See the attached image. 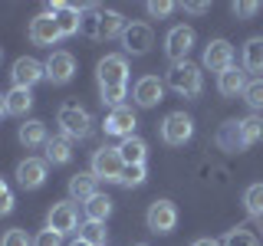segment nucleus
Returning <instances> with one entry per match:
<instances>
[{"label": "nucleus", "mask_w": 263, "mask_h": 246, "mask_svg": "<svg viewBox=\"0 0 263 246\" xmlns=\"http://www.w3.org/2000/svg\"><path fill=\"white\" fill-rule=\"evenodd\" d=\"M128 27V20L115 10H102V7H82V20H79V33L86 39H112L122 36Z\"/></svg>", "instance_id": "nucleus-1"}, {"label": "nucleus", "mask_w": 263, "mask_h": 246, "mask_svg": "<svg viewBox=\"0 0 263 246\" xmlns=\"http://www.w3.org/2000/svg\"><path fill=\"white\" fill-rule=\"evenodd\" d=\"M168 86L175 89L178 95H184V98H197L201 95V89H204V76H201V66H194V63H175L168 69Z\"/></svg>", "instance_id": "nucleus-2"}, {"label": "nucleus", "mask_w": 263, "mask_h": 246, "mask_svg": "<svg viewBox=\"0 0 263 246\" xmlns=\"http://www.w3.org/2000/svg\"><path fill=\"white\" fill-rule=\"evenodd\" d=\"M56 125L63 128L66 138H89L92 135V115L76 102H66V105H60V112H56Z\"/></svg>", "instance_id": "nucleus-3"}, {"label": "nucleus", "mask_w": 263, "mask_h": 246, "mask_svg": "<svg viewBox=\"0 0 263 246\" xmlns=\"http://www.w3.org/2000/svg\"><path fill=\"white\" fill-rule=\"evenodd\" d=\"M122 171H125V161H122L119 148H99V151L92 154V174H96V180L119 184Z\"/></svg>", "instance_id": "nucleus-4"}, {"label": "nucleus", "mask_w": 263, "mask_h": 246, "mask_svg": "<svg viewBox=\"0 0 263 246\" xmlns=\"http://www.w3.org/2000/svg\"><path fill=\"white\" fill-rule=\"evenodd\" d=\"M191 135H194V118L184 115V112H171L168 118L161 121V138H164V145H171V148H181L184 141H191Z\"/></svg>", "instance_id": "nucleus-5"}, {"label": "nucleus", "mask_w": 263, "mask_h": 246, "mask_svg": "<svg viewBox=\"0 0 263 246\" xmlns=\"http://www.w3.org/2000/svg\"><path fill=\"white\" fill-rule=\"evenodd\" d=\"M194 39H197V36H194V30L187 27V23H178V27H171V33L164 36V53H168L171 66L187 59V53H191Z\"/></svg>", "instance_id": "nucleus-6"}, {"label": "nucleus", "mask_w": 263, "mask_h": 246, "mask_svg": "<svg viewBox=\"0 0 263 246\" xmlns=\"http://www.w3.org/2000/svg\"><path fill=\"white\" fill-rule=\"evenodd\" d=\"M145 223L152 233H171V230L178 227V207L171 200H152V207L145 213Z\"/></svg>", "instance_id": "nucleus-7"}, {"label": "nucleus", "mask_w": 263, "mask_h": 246, "mask_svg": "<svg viewBox=\"0 0 263 246\" xmlns=\"http://www.w3.org/2000/svg\"><path fill=\"white\" fill-rule=\"evenodd\" d=\"M96 76H99V89L125 86V82H128V63H125V56H105V59H99Z\"/></svg>", "instance_id": "nucleus-8"}, {"label": "nucleus", "mask_w": 263, "mask_h": 246, "mask_svg": "<svg viewBox=\"0 0 263 246\" xmlns=\"http://www.w3.org/2000/svg\"><path fill=\"white\" fill-rule=\"evenodd\" d=\"M10 79L16 89H33L40 79H46V66L40 59H33V56H20L10 69Z\"/></svg>", "instance_id": "nucleus-9"}, {"label": "nucleus", "mask_w": 263, "mask_h": 246, "mask_svg": "<svg viewBox=\"0 0 263 246\" xmlns=\"http://www.w3.org/2000/svg\"><path fill=\"white\" fill-rule=\"evenodd\" d=\"M43 66H46V79L53 82V86H66V82L76 76V59H72V53H66V49L49 53V59Z\"/></svg>", "instance_id": "nucleus-10"}, {"label": "nucleus", "mask_w": 263, "mask_h": 246, "mask_svg": "<svg viewBox=\"0 0 263 246\" xmlns=\"http://www.w3.org/2000/svg\"><path fill=\"white\" fill-rule=\"evenodd\" d=\"M79 227V213H76V203H69V200H63V203H53V210H49V217H46V230H53V233H72V230Z\"/></svg>", "instance_id": "nucleus-11"}, {"label": "nucleus", "mask_w": 263, "mask_h": 246, "mask_svg": "<svg viewBox=\"0 0 263 246\" xmlns=\"http://www.w3.org/2000/svg\"><path fill=\"white\" fill-rule=\"evenodd\" d=\"M122 43H125V53L142 56L155 46V30L148 23H128L125 33H122Z\"/></svg>", "instance_id": "nucleus-12"}, {"label": "nucleus", "mask_w": 263, "mask_h": 246, "mask_svg": "<svg viewBox=\"0 0 263 246\" xmlns=\"http://www.w3.org/2000/svg\"><path fill=\"white\" fill-rule=\"evenodd\" d=\"M204 66H208L211 72H227L230 66H234V46L227 43V39H211L208 46H204Z\"/></svg>", "instance_id": "nucleus-13"}, {"label": "nucleus", "mask_w": 263, "mask_h": 246, "mask_svg": "<svg viewBox=\"0 0 263 246\" xmlns=\"http://www.w3.org/2000/svg\"><path fill=\"white\" fill-rule=\"evenodd\" d=\"M30 39H33L36 46H53L56 39H63L56 16H53V13H40V16H33V20H30Z\"/></svg>", "instance_id": "nucleus-14"}, {"label": "nucleus", "mask_w": 263, "mask_h": 246, "mask_svg": "<svg viewBox=\"0 0 263 246\" xmlns=\"http://www.w3.org/2000/svg\"><path fill=\"white\" fill-rule=\"evenodd\" d=\"M132 95H135V105H142V109H155V105L164 98V82L158 76H142L135 82V89H132Z\"/></svg>", "instance_id": "nucleus-15"}, {"label": "nucleus", "mask_w": 263, "mask_h": 246, "mask_svg": "<svg viewBox=\"0 0 263 246\" xmlns=\"http://www.w3.org/2000/svg\"><path fill=\"white\" fill-rule=\"evenodd\" d=\"M43 180H46V161L27 158V161L16 164V184L23 191H36V187H43Z\"/></svg>", "instance_id": "nucleus-16"}, {"label": "nucleus", "mask_w": 263, "mask_h": 246, "mask_svg": "<svg viewBox=\"0 0 263 246\" xmlns=\"http://www.w3.org/2000/svg\"><path fill=\"white\" fill-rule=\"evenodd\" d=\"M135 112L132 109H112L109 115H105V121H102V128H105V135H119V138H132V131H135Z\"/></svg>", "instance_id": "nucleus-17"}, {"label": "nucleus", "mask_w": 263, "mask_h": 246, "mask_svg": "<svg viewBox=\"0 0 263 246\" xmlns=\"http://www.w3.org/2000/svg\"><path fill=\"white\" fill-rule=\"evenodd\" d=\"M46 13H53L56 16V23H60V33L63 36H76L79 33V20H82V10L79 7H72V4H49L46 7Z\"/></svg>", "instance_id": "nucleus-18"}, {"label": "nucleus", "mask_w": 263, "mask_h": 246, "mask_svg": "<svg viewBox=\"0 0 263 246\" xmlns=\"http://www.w3.org/2000/svg\"><path fill=\"white\" fill-rule=\"evenodd\" d=\"M96 194L99 191H96V174H92V171H79V174L69 177V197H72V200L89 203Z\"/></svg>", "instance_id": "nucleus-19"}, {"label": "nucleus", "mask_w": 263, "mask_h": 246, "mask_svg": "<svg viewBox=\"0 0 263 246\" xmlns=\"http://www.w3.org/2000/svg\"><path fill=\"white\" fill-rule=\"evenodd\" d=\"M217 89H220V95H227V98L243 95V89H247V72L237 69V66H230L227 72H220V76H217Z\"/></svg>", "instance_id": "nucleus-20"}, {"label": "nucleus", "mask_w": 263, "mask_h": 246, "mask_svg": "<svg viewBox=\"0 0 263 246\" xmlns=\"http://www.w3.org/2000/svg\"><path fill=\"white\" fill-rule=\"evenodd\" d=\"M16 138H20V145H27V148H36V145H46L49 141V138H46V125L40 118L23 121L20 131H16Z\"/></svg>", "instance_id": "nucleus-21"}, {"label": "nucleus", "mask_w": 263, "mask_h": 246, "mask_svg": "<svg viewBox=\"0 0 263 246\" xmlns=\"http://www.w3.org/2000/svg\"><path fill=\"white\" fill-rule=\"evenodd\" d=\"M119 154H122V161H125V164H145V158H148V145H145L138 135L122 138Z\"/></svg>", "instance_id": "nucleus-22"}, {"label": "nucleus", "mask_w": 263, "mask_h": 246, "mask_svg": "<svg viewBox=\"0 0 263 246\" xmlns=\"http://www.w3.org/2000/svg\"><path fill=\"white\" fill-rule=\"evenodd\" d=\"M217 148H224V151H240L243 148V138H240V121H224V125L217 128Z\"/></svg>", "instance_id": "nucleus-23"}, {"label": "nucleus", "mask_w": 263, "mask_h": 246, "mask_svg": "<svg viewBox=\"0 0 263 246\" xmlns=\"http://www.w3.org/2000/svg\"><path fill=\"white\" fill-rule=\"evenodd\" d=\"M243 72H263V36H250L243 43Z\"/></svg>", "instance_id": "nucleus-24"}, {"label": "nucleus", "mask_w": 263, "mask_h": 246, "mask_svg": "<svg viewBox=\"0 0 263 246\" xmlns=\"http://www.w3.org/2000/svg\"><path fill=\"white\" fill-rule=\"evenodd\" d=\"M4 102H7V115H27L30 112V105H33V92L30 89H10V92L4 95Z\"/></svg>", "instance_id": "nucleus-25"}, {"label": "nucleus", "mask_w": 263, "mask_h": 246, "mask_svg": "<svg viewBox=\"0 0 263 246\" xmlns=\"http://www.w3.org/2000/svg\"><path fill=\"white\" fill-rule=\"evenodd\" d=\"M69 158H72V145H69L66 135L49 138V141H46V161L49 164H69Z\"/></svg>", "instance_id": "nucleus-26"}, {"label": "nucleus", "mask_w": 263, "mask_h": 246, "mask_svg": "<svg viewBox=\"0 0 263 246\" xmlns=\"http://www.w3.org/2000/svg\"><path fill=\"white\" fill-rule=\"evenodd\" d=\"M109 213H112V197H105V194H96L92 200L86 203V217L96 220V223H105Z\"/></svg>", "instance_id": "nucleus-27"}, {"label": "nucleus", "mask_w": 263, "mask_h": 246, "mask_svg": "<svg viewBox=\"0 0 263 246\" xmlns=\"http://www.w3.org/2000/svg\"><path fill=\"white\" fill-rule=\"evenodd\" d=\"M240 138H243V148L257 145L263 138V118H257V115H247V118H240Z\"/></svg>", "instance_id": "nucleus-28"}, {"label": "nucleus", "mask_w": 263, "mask_h": 246, "mask_svg": "<svg viewBox=\"0 0 263 246\" xmlns=\"http://www.w3.org/2000/svg\"><path fill=\"white\" fill-rule=\"evenodd\" d=\"M105 223H96V220H86V223L79 227V240H86L89 246H105Z\"/></svg>", "instance_id": "nucleus-29"}, {"label": "nucleus", "mask_w": 263, "mask_h": 246, "mask_svg": "<svg viewBox=\"0 0 263 246\" xmlns=\"http://www.w3.org/2000/svg\"><path fill=\"white\" fill-rule=\"evenodd\" d=\"M224 246H260V240H257V233H253V230L237 227V230H230V233L224 236Z\"/></svg>", "instance_id": "nucleus-30"}, {"label": "nucleus", "mask_w": 263, "mask_h": 246, "mask_svg": "<svg viewBox=\"0 0 263 246\" xmlns=\"http://www.w3.org/2000/svg\"><path fill=\"white\" fill-rule=\"evenodd\" d=\"M243 203L253 217H263V184H250L243 191Z\"/></svg>", "instance_id": "nucleus-31"}, {"label": "nucleus", "mask_w": 263, "mask_h": 246, "mask_svg": "<svg viewBox=\"0 0 263 246\" xmlns=\"http://www.w3.org/2000/svg\"><path fill=\"white\" fill-rule=\"evenodd\" d=\"M145 177H148L145 164H125V171H122V180H119V184H122V187H142Z\"/></svg>", "instance_id": "nucleus-32"}, {"label": "nucleus", "mask_w": 263, "mask_h": 246, "mask_svg": "<svg viewBox=\"0 0 263 246\" xmlns=\"http://www.w3.org/2000/svg\"><path fill=\"white\" fill-rule=\"evenodd\" d=\"M243 102L250 105V109H263V79L247 82V89H243Z\"/></svg>", "instance_id": "nucleus-33"}, {"label": "nucleus", "mask_w": 263, "mask_h": 246, "mask_svg": "<svg viewBox=\"0 0 263 246\" xmlns=\"http://www.w3.org/2000/svg\"><path fill=\"white\" fill-rule=\"evenodd\" d=\"M102 92V102L109 105V109H122V98L128 95V89L125 86H109V89H99Z\"/></svg>", "instance_id": "nucleus-34"}, {"label": "nucleus", "mask_w": 263, "mask_h": 246, "mask_svg": "<svg viewBox=\"0 0 263 246\" xmlns=\"http://www.w3.org/2000/svg\"><path fill=\"white\" fill-rule=\"evenodd\" d=\"M0 246H33V240L23 233L20 227H13V230H7V233L0 236Z\"/></svg>", "instance_id": "nucleus-35"}, {"label": "nucleus", "mask_w": 263, "mask_h": 246, "mask_svg": "<svg viewBox=\"0 0 263 246\" xmlns=\"http://www.w3.org/2000/svg\"><path fill=\"white\" fill-rule=\"evenodd\" d=\"M13 191H10V187H7V180L4 177H0V217H7V213H10L13 210Z\"/></svg>", "instance_id": "nucleus-36"}, {"label": "nucleus", "mask_w": 263, "mask_h": 246, "mask_svg": "<svg viewBox=\"0 0 263 246\" xmlns=\"http://www.w3.org/2000/svg\"><path fill=\"white\" fill-rule=\"evenodd\" d=\"M33 246H63V236L53 230H40V236L33 240Z\"/></svg>", "instance_id": "nucleus-37"}, {"label": "nucleus", "mask_w": 263, "mask_h": 246, "mask_svg": "<svg viewBox=\"0 0 263 246\" xmlns=\"http://www.w3.org/2000/svg\"><path fill=\"white\" fill-rule=\"evenodd\" d=\"M171 10H175V4H171V0H152V4H148V13H152L155 20H158V16H168Z\"/></svg>", "instance_id": "nucleus-38"}, {"label": "nucleus", "mask_w": 263, "mask_h": 246, "mask_svg": "<svg viewBox=\"0 0 263 246\" xmlns=\"http://www.w3.org/2000/svg\"><path fill=\"white\" fill-rule=\"evenodd\" d=\"M234 13H237V16H257V13H260V4H257V0H243V4H234Z\"/></svg>", "instance_id": "nucleus-39"}, {"label": "nucleus", "mask_w": 263, "mask_h": 246, "mask_svg": "<svg viewBox=\"0 0 263 246\" xmlns=\"http://www.w3.org/2000/svg\"><path fill=\"white\" fill-rule=\"evenodd\" d=\"M211 4H204V0H187L184 4V13H208Z\"/></svg>", "instance_id": "nucleus-40"}, {"label": "nucleus", "mask_w": 263, "mask_h": 246, "mask_svg": "<svg viewBox=\"0 0 263 246\" xmlns=\"http://www.w3.org/2000/svg\"><path fill=\"white\" fill-rule=\"evenodd\" d=\"M191 246H220V243H217V240H194Z\"/></svg>", "instance_id": "nucleus-41"}, {"label": "nucleus", "mask_w": 263, "mask_h": 246, "mask_svg": "<svg viewBox=\"0 0 263 246\" xmlns=\"http://www.w3.org/2000/svg\"><path fill=\"white\" fill-rule=\"evenodd\" d=\"M69 246H89V243H86V240H72Z\"/></svg>", "instance_id": "nucleus-42"}, {"label": "nucleus", "mask_w": 263, "mask_h": 246, "mask_svg": "<svg viewBox=\"0 0 263 246\" xmlns=\"http://www.w3.org/2000/svg\"><path fill=\"white\" fill-rule=\"evenodd\" d=\"M0 115H7V102H4V98H0Z\"/></svg>", "instance_id": "nucleus-43"}, {"label": "nucleus", "mask_w": 263, "mask_h": 246, "mask_svg": "<svg viewBox=\"0 0 263 246\" xmlns=\"http://www.w3.org/2000/svg\"><path fill=\"white\" fill-rule=\"evenodd\" d=\"M0 59H4V46H0Z\"/></svg>", "instance_id": "nucleus-44"}, {"label": "nucleus", "mask_w": 263, "mask_h": 246, "mask_svg": "<svg viewBox=\"0 0 263 246\" xmlns=\"http://www.w3.org/2000/svg\"><path fill=\"white\" fill-rule=\"evenodd\" d=\"M135 246H145V243H135Z\"/></svg>", "instance_id": "nucleus-45"}]
</instances>
